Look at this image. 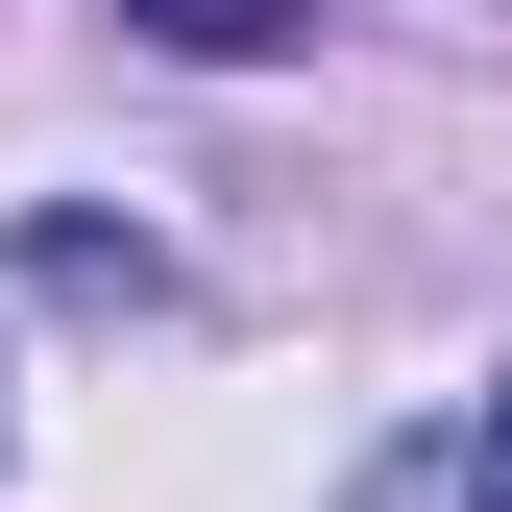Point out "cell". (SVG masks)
Returning <instances> with one entry per match:
<instances>
[{
    "mask_svg": "<svg viewBox=\"0 0 512 512\" xmlns=\"http://www.w3.org/2000/svg\"><path fill=\"white\" fill-rule=\"evenodd\" d=\"M122 25H171V49H220V74H244V49H293V0H122Z\"/></svg>",
    "mask_w": 512,
    "mask_h": 512,
    "instance_id": "cell-1",
    "label": "cell"
},
{
    "mask_svg": "<svg viewBox=\"0 0 512 512\" xmlns=\"http://www.w3.org/2000/svg\"><path fill=\"white\" fill-rule=\"evenodd\" d=\"M464 488H488V512H512V415H488V439H464Z\"/></svg>",
    "mask_w": 512,
    "mask_h": 512,
    "instance_id": "cell-2",
    "label": "cell"
}]
</instances>
